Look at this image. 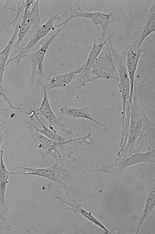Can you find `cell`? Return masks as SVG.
I'll return each instance as SVG.
<instances>
[{"label":"cell","mask_w":155,"mask_h":234,"mask_svg":"<svg viewBox=\"0 0 155 234\" xmlns=\"http://www.w3.org/2000/svg\"><path fill=\"white\" fill-rule=\"evenodd\" d=\"M155 180L149 183L148 192L145 200V204L141 216L137 220L136 227V234L138 233L140 228L146 218L153 212L155 205Z\"/></svg>","instance_id":"cell-16"},{"label":"cell","mask_w":155,"mask_h":234,"mask_svg":"<svg viewBox=\"0 0 155 234\" xmlns=\"http://www.w3.org/2000/svg\"><path fill=\"white\" fill-rule=\"evenodd\" d=\"M109 48L114 64L119 74V81L117 84L122 97V112H124L127 104L130 102V82L126 67V57L111 43L109 44Z\"/></svg>","instance_id":"cell-7"},{"label":"cell","mask_w":155,"mask_h":234,"mask_svg":"<svg viewBox=\"0 0 155 234\" xmlns=\"http://www.w3.org/2000/svg\"><path fill=\"white\" fill-rule=\"evenodd\" d=\"M90 77L91 81L105 79L115 80L117 83L119 82V74L113 60L109 40L92 66L90 72Z\"/></svg>","instance_id":"cell-4"},{"label":"cell","mask_w":155,"mask_h":234,"mask_svg":"<svg viewBox=\"0 0 155 234\" xmlns=\"http://www.w3.org/2000/svg\"><path fill=\"white\" fill-rule=\"evenodd\" d=\"M7 220V217L4 216L0 212V229L5 231H12V228Z\"/></svg>","instance_id":"cell-25"},{"label":"cell","mask_w":155,"mask_h":234,"mask_svg":"<svg viewBox=\"0 0 155 234\" xmlns=\"http://www.w3.org/2000/svg\"><path fill=\"white\" fill-rule=\"evenodd\" d=\"M21 18H20L13 32L8 43L4 48L0 52V81L3 83V80L5 67L7 66V62L12 48L14 44V41L17 38L19 26Z\"/></svg>","instance_id":"cell-18"},{"label":"cell","mask_w":155,"mask_h":234,"mask_svg":"<svg viewBox=\"0 0 155 234\" xmlns=\"http://www.w3.org/2000/svg\"><path fill=\"white\" fill-rule=\"evenodd\" d=\"M55 197L58 199L61 202V204L64 206H67L68 207V208H67L68 210H71L75 212L82 215L91 222L107 232L108 233L112 234L102 223L96 219L90 212H88L84 209L82 207V205L81 204L70 202L57 196H55Z\"/></svg>","instance_id":"cell-19"},{"label":"cell","mask_w":155,"mask_h":234,"mask_svg":"<svg viewBox=\"0 0 155 234\" xmlns=\"http://www.w3.org/2000/svg\"><path fill=\"white\" fill-rule=\"evenodd\" d=\"M155 0L151 4L142 26L136 39L132 43L137 48L140 47L145 39L155 30Z\"/></svg>","instance_id":"cell-13"},{"label":"cell","mask_w":155,"mask_h":234,"mask_svg":"<svg viewBox=\"0 0 155 234\" xmlns=\"http://www.w3.org/2000/svg\"><path fill=\"white\" fill-rule=\"evenodd\" d=\"M3 154L1 156L0 163V212L6 217L9 208L5 199L7 185L9 177L13 174H21V172L10 171L6 168L3 159Z\"/></svg>","instance_id":"cell-14"},{"label":"cell","mask_w":155,"mask_h":234,"mask_svg":"<svg viewBox=\"0 0 155 234\" xmlns=\"http://www.w3.org/2000/svg\"><path fill=\"white\" fill-rule=\"evenodd\" d=\"M3 154V151L1 149V147H0V163L1 156Z\"/></svg>","instance_id":"cell-28"},{"label":"cell","mask_w":155,"mask_h":234,"mask_svg":"<svg viewBox=\"0 0 155 234\" xmlns=\"http://www.w3.org/2000/svg\"><path fill=\"white\" fill-rule=\"evenodd\" d=\"M31 111L30 112V114L29 115L30 119V120H36L41 124L42 126V128L40 129L33 123V127L39 133L49 139L56 141H62L67 140L63 136L54 132L49 128L47 127L39 119L38 115L35 113L34 110L31 109Z\"/></svg>","instance_id":"cell-21"},{"label":"cell","mask_w":155,"mask_h":234,"mask_svg":"<svg viewBox=\"0 0 155 234\" xmlns=\"http://www.w3.org/2000/svg\"><path fill=\"white\" fill-rule=\"evenodd\" d=\"M61 15H55L50 17L43 24L38 25L34 33L30 36L29 41L22 46L21 50L15 56L9 58L7 63L8 65L12 62L19 63L21 61L30 53L37 43L42 38L45 37L50 31L54 30L56 28L54 25L55 21H60Z\"/></svg>","instance_id":"cell-9"},{"label":"cell","mask_w":155,"mask_h":234,"mask_svg":"<svg viewBox=\"0 0 155 234\" xmlns=\"http://www.w3.org/2000/svg\"><path fill=\"white\" fill-rule=\"evenodd\" d=\"M90 81V73L83 69L75 76L70 84L65 88V93L68 96H72L76 90Z\"/></svg>","instance_id":"cell-22"},{"label":"cell","mask_w":155,"mask_h":234,"mask_svg":"<svg viewBox=\"0 0 155 234\" xmlns=\"http://www.w3.org/2000/svg\"><path fill=\"white\" fill-rule=\"evenodd\" d=\"M39 0H28L27 6L20 24L17 40L13 48L17 46L23 40L28 32L31 33L32 26L38 25L41 22L39 11Z\"/></svg>","instance_id":"cell-11"},{"label":"cell","mask_w":155,"mask_h":234,"mask_svg":"<svg viewBox=\"0 0 155 234\" xmlns=\"http://www.w3.org/2000/svg\"><path fill=\"white\" fill-rule=\"evenodd\" d=\"M61 113L69 118L75 119L83 118L89 120L96 124L102 127L105 125L97 120L91 115L90 110L88 107L75 108L68 105H65L60 109Z\"/></svg>","instance_id":"cell-17"},{"label":"cell","mask_w":155,"mask_h":234,"mask_svg":"<svg viewBox=\"0 0 155 234\" xmlns=\"http://www.w3.org/2000/svg\"><path fill=\"white\" fill-rule=\"evenodd\" d=\"M67 25H64L54 32L36 51L31 52L27 56L31 66V73L29 78L30 83L38 84L43 83L44 76L43 63L46 53L53 41Z\"/></svg>","instance_id":"cell-6"},{"label":"cell","mask_w":155,"mask_h":234,"mask_svg":"<svg viewBox=\"0 0 155 234\" xmlns=\"http://www.w3.org/2000/svg\"><path fill=\"white\" fill-rule=\"evenodd\" d=\"M54 159V164L50 167L43 168H35L19 166L24 172L22 174L39 176L48 179L61 186L66 196L70 194L71 188L66 184L62 179L68 177L67 170L64 168L65 158L59 156L56 153L53 152L51 156Z\"/></svg>","instance_id":"cell-3"},{"label":"cell","mask_w":155,"mask_h":234,"mask_svg":"<svg viewBox=\"0 0 155 234\" xmlns=\"http://www.w3.org/2000/svg\"><path fill=\"white\" fill-rule=\"evenodd\" d=\"M155 150L145 152H137L119 160H114V163L105 164L99 170L107 174L118 176L121 175L127 168L133 165L143 162H154Z\"/></svg>","instance_id":"cell-8"},{"label":"cell","mask_w":155,"mask_h":234,"mask_svg":"<svg viewBox=\"0 0 155 234\" xmlns=\"http://www.w3.org/2000/svg\"><path fill=\"white\" fill-rule=\"evenodd\" d=\"M11 109L9 107L0 108V127L4 131L5 138H8L12 135L16 134L17 130L15 125L7 122L5 119Z\"/></svg>","instance_id":"cell-23"},{"label":"cell","mask_w":155,"mask_h":234,"mask_svg":"<svg viewBox=\"0 0 155 234\" xmlns=\"http://www.w3.org/2000/svg\"><path fill=\"white\" fill-rule=\"evenodd\" d=\"M43 97L40 106H34L33 110L37 115L44 117L48 123L49 128L54 132L64 137L66 140L72 138L73 133L71 129L68 128L62 119L54 114L51 106L47 93V90L43 84L42 85Z\"/></svg>","instance_id":"cell-5"},{"label":"cell","mask_w":155,"mask_h":234,"mask_svg":"<svg viewBox=\"0 0 155 234\" xmlns=\"http://www.w3.org/2000/svg\"><path fill=\"white\" fill-rule=\"evenodd\" d=\"M85 64L79 68L74 71L47 78L43 83L47 89L54 88H65L70 84L75 76L84 68Z\"/></svg>","instance_id":"cell-15"},{"label":"cell","mask_w":155,"mask_h":234,"mask_svg":"<svg viewBox=\"0 0 155 234\" xmlns=\"http://www.w3.org/2000/svg\"><path fill=\"white\" fill-rule=\"evenodd\" d=\"M142 52V49L140 48H136L132 43L128 45L121 53L125 56L126 67L130 80V102L131 101L133 95L135 76Z\"/></svg>","instance_id":"cell-12"},{"label":"cell","mask_w":155,"mask_h":234,"mask_svg":"<svg viewBox=\"0 0 155 234\" xmlns=\"http://www.w3.org/2000/svg\"><path fill=\"white\" fill-rule=\"evenodd\" d=\"M26 123L28 131L33 140L31 145L38 149L42 159L48 155L51 156L53 152L56 153L59 156L64 158H69L85 143L87 142L85 136L62 141L51 140L37 131L31 121H28Z\"/></svg>","instance_id":"cell-2"},{"label":"cell","mask_w":155,"mask_h":234,"mask_svg":"<svg viewBox=\"0 0 155 234\" xmlns=\"http://www.w3.org/2000/svg\"><path fill=\"white\" fill-rule=\"evenodd\" d=\"M4 6L2 9L3 11L11 10L17 12L16 17L12 21L9 22V24L15 22L20 14L22 15L27 6L28 0H5Z\"/></svg>","instance_id":"cell-24"},{"label":"cell","mask_w":155,"mask_h":234,"mask_svg":"<svg viewBox=\"0 0 155 234\" xmlns=\"http://www.w3.org/2000/svg\"><path fill=\"white\" fill-rule=\"evenodd\" d=\"M6 92V90L3 86V83H2L0 81V95H1L4 99L8 103L9 107L11 109H17V107L13 105L10 100H9L6 96L5 94Z\"/></svg>","instance_id":"cell-26"},{"label":"cell","mask_w":155,"mask_h":234,"mask_svg":"<svg viewBox=\"0 0 155 234\" xmlns=\"http://www.w3.org/2000/svg\"><path fill=\"white\" fill-rule=\"evenodd\" d=\"M112 36V35L109 36L106 38L104 41L101 42L99 41L97 39H95L87 61L85 63L84 70L90 73L92 66L103 47Z\"/></svg>","instance_id":"cell-20"},{"label":"cell","mask_w":155,"mask_h":234,"mask_svg":"<svg viewBox=\"0 0 155 234\" xmlns=\"http://www.w3.org/2000/svg\"><path fill=\"white\" fill-rule=\"evenodd\" d=\"M69 16L64 21L59 24L60 26L67 25L68 22L76 18L87 19L91 20L94 25H99L101 28V35L98 40L101 42L104 40L109 26L114 20L112 12L106 13L100 12H91L85 11L80 8L75 9L69 7Z\"/></svg>","instance_id":"cell-10"},{"label":"cell","mask_w":155,"mask_h":234,"mask_svg":"<svg viewBox=\"0 0 155 234\" xmlns=\"http://www.w3.org/2000/svg\"><path fill=\"white\" fill-rule=\"evenodd\" d=\"M5 137L3 129L0 127V147L4 141Z\"/></svg>","instance_id":"cell-27"},{"label":"cell","mask_w":155,"mask_h":234,"mask_svg":"<svg viewBox=\"0 0 155 234\" xmlns=\"http://www.w3.org/2000/svg\"><path fill=\"white\" fill-rule=\"evenodd\" d=\"M130 110V127L127 143L124 151L117 156L115 160L139 152L141 148H145L148 151L150 149L147 140L154 123L141 109L136 91L133 94Z\"/></svg>","instance_id":"cell-1"}]
</instances>
